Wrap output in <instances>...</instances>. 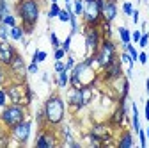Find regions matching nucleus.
I'll use <instances>...</instances> for the list:
<instances>
[{
    "label": "nucleus",
    "instance_id": "f257e3e1",
    "mask_svg": "<svg viewBox=\"0 0 149 148\" xmlns=\"http://www.w3.org/2000/svg\"><path fill=\"white\" fill-rule=\"evenodd\" d=\"M14 14L18 16L25 36L34 34L36 25L39 22V16H41V2L39 0H18L16 6H14Z\"/></svg>",
    "mask_w": 149,
    "mask_h": 148
},
{
    "label": "nucleus",
    "instance_id": "f03ea898",
    "mask_svg": "<svg viewBox=\"0 0 149 148\" xmlns=\"http://www.w3.org/2000/svg\"><path fill=\"white\" fill-rule=\"evenodd\" d=\"M66 109H68L66 100L59 93H52L45 100V104H43L45 118H46V127H52V128L57 130V127L61 123H64V120H66Z\"/></svg>",
    "mask_w": 149,
    "mask_h": 148
},
{
    "label": "nucleus",
    "instance_id": "7ed1b4c3",
    "mask_svg": "<svg viewBox=\"0 0 149 148\" xmlns=\"http://www.w3.org/2000/svg\"><path fill=\"white\" fill-rule=\"evenodd\" d=\"M100 82V73L96 68H92L91 64H87L85 61H80L74 64V68L69 71V87L80 89L85 86L96 87V84Z\"/></svg>",
    "mask_w": 149,
    "mask_h": 148
},
{
    "label": "nucleus",
    "instance_id": "20e7f679",
    "mask_svg": "<svg viewBox=\"0 0 149 148\" xmlns=\"http://www.w3.org/2000/svg\"><path fill=\"white\" fill-rule=\"evenodd\" d=\"M92 98H94V87H91V86H85V87H80V89L69 87L66 104L69 105V109L73 113H78V111L85 109L92 102Z\"/></svg>",
    "mask_w": 149,
    "mask_h": 148
},
{
    "label": "nucleus",
    "instance_id": "39448f33",
    "mask_svg": "<svg viewBox=\"0 0 149 148\" xmlns=\"http://www.w3.org/2000/svg\"><path fill=\"white\" fill-rule=\"evenodd\" d=\"M25 118H27L25 104H7L6 107H2V113H0V125L6 128H11Z\"/></svg>",
    "mask_w": 149,
    "mask_h": 148
},
{
    "label": "nucleus",
    "instance_id": "423d86ee",
    "mask_svg": "<svg viewBox=\"0 0 149 148\" xmlns=\"http://www.w3.org/2000/svg\"><path fill=\"white\" fill-rule=\"evenodd\" d=\"M94 57H96V63H98V68H100V70H103L107 64H110L116 57H119L116 41L112 39V38H103V41H101L98 52L94 54Z\"/></svg>",
    "mask_w": 149,
    "mask_h": 148
},
{
    "label": "nucleus",
    "instance_id": "0eeeda50",
    "mask_svg": "<svg viewBox=\"0 0 149 148\" xmlns=\"http://www.w3.org/2000/svg\"><path fill=\"white\" fill-rule=\"evenodd\" d=\"M105 0H85V6H84V25L89 27H100L101 20V6H103Z\"/></svg>",
    "mask_w": 149,
    "mask_h": 148
},
{
    "label": "nucleus",
    "instance_id": "6e6552de",
    "mask_svg": "<svg viewBox=\"0 0 149 148\" xmlns=\"http://www.w3.org/2000/svg\"><path fill=\"white\" fill-rule=\"evenodd\" d=\"M30 136H32V120L29 118L22 120L20 123H16L14 127L9 128V137L18 144H27Z\"/></svg>",
    "mask_w": 149,
    "mask_h": 148
},
{
    "label": "nucleus",
    "instance_id": "1a4fd4ad",
    "mask_svg": "<svg viewBox=\"0 0 149 148\" xmlns=\"http://www.w3.org/2000/svg\"><path fill=\"white\" fill-rule=\"evenodd\" d=\"M82 32H84V41H85V50L87 55L89 54H96L101 41H103V34L100 30V27H89V25H82Z\"/></svg>",
    "mask_w": 149,
    "mask_h": 148
},
{
    "label": "nucleus",
    "instance_id": "9d476101",
    "mask_svg": "<svg viewBox=\"0 0 149 148\" xmlns=\"http://www.w3.org/2000/svg\"><path fill=\"white\" fill-rule=\"evenodd\" d=\"M123 75V63L119 57H116L110 64H107L103 70H100V80L105 84H114L116 80H121Z\"/></svg>",
    "mask_w": 149,
    "mask_h": 148
},
{
    "label": "nucleus",
    "instance_id": "9b49d317",
    "mask_svg": "<svg viewBox=\"0 0 149 148\" xmlns=\"http://www.w3.org/2000/svg\"><path fill=\"white\" fill-rule=\"evenodd\" d=\"M34 144L36 148H53V146L61 144V139H59V134L55 132V128L45 127V128H39Z\"/></svg>",
    "mask_w": 149,
    "mask_h": 148
},
{
    "label": "nucleus",
    "instance_id": "f8f14e48",
    "mask_svg": "<svg viewBox=\"0 0 149 148\" xmlns=\"http://www.w3.org/2000/svg\"><path fill=\"white\" fill-rule=\"evenodd\" d=\"M4 87H6V93H7V98H9L11 104H25V82L11 80Z\"/></svg>",
    "mask_w": 149,
    "mask_h": 148
},
{
    "label": "nucleus",
    "instance_id": "ddd939ff",
    "mask_svg": "<svg viewBox=\"0 0 149 148\" xmlns=\"http://www.w3.org/2000/svg\"><path fill=\"white\" fill-rule=\"evenodd\" d=\"M11 75H13V80H22V82H27L25 77H27V63L23 59V55L18 52L14 55V59L11 61V64L7 66Z\"/></svg>",
    "mask_w": 149,
    "mask_h": 148
},
{
    "label": "nucleus",
    "instance_id": "4468645a",
    "mask_svg": "<svg viewBox=\"0 0 149 148\" xmlns=\"http://www.w3.org/2000/svg\"><path fill=\"white\" fill-rule=\"evenodd\" d=\"M92 134H96L103 144H112L114 143V128L108 125V121H100V123H94L91 128Z\"/></svg>",
    "mask_w": 149,
    "mask_h": 148
},
{
    "label": "nucleus",
    "instance_id": "2eb2a0df",
    "mask_svg": "<svg viewBox=\"0 0 149 148\" xmlns=\"http://www.w3.org/2000/svg\"><path fill=\"white\" fill-rule=\"evenodd\" d=\"M119 14V7L116 0H105L103 6H101V20L108 22V23H114V20Z\"/></svg>",
    "mask_w": 149,
    "mask_h": 148
},
{
    "label": "nucleus",
    "instance_id": "dca6fc26",
    "mask_svg": "<svg viewBox=\"0 0 149 148\" xmlns=\"http://www.w3.org/2000/svg\"><path fill=\"white\" fill-rule=\"evenodd\" d=\"M16 54H18V50L11 41H0V64L9 66Z\"/></svg>",
    "mask_w": 149,
    "mask_h": 148
},
{
    "label": "nucleus",
    "instance_id": "f3484780",
    "mask_svg": "<svg viewBox=\"0 0 149 148\" xmlns=\"http://www.w3.org/2000/svg\"><path fill=\"white\" fill-rule=\"evenodd\" d=\"M124 121H128L126 111H124L121 105H116V109L112 111V114L108 116V125H110L112 128H123V127H124Z\"/></svg>",
    "mask_w": 149,
    "mask_h": 148
},
{
    "label": "nucleus",
    "instance_id": "a211bd4d",
    "mask_svg": "<svg viewBox=\"0 0 149 148\" xmlns=\"http://www.w3.org/2000/svg\"><path fill=\"white\" fill-rule=\"evenodd\" d=\"M117 148H132L135 146V137H133V132L128 130V128H123L121 134H119V139L116 141Z\"/></svg>",
    "mask_w": 149,
    "mask_h": 148
},
{
    "label": "nucleus",
    "instance_id": "6ab92c4d",
    "mask_svg": "<svg viewBox=\"0 0 149 148\" xmlns=\"http://www.w3.org/2000/svg\"><path fill=\"white\" fill-rule=\"evenodd\" d=\"M132 128H133V132L137 134L140 128H142V125H140V113H139V107H137V104L135 102H132Z\"/></svg>",
    "mask_w": 149,
    "mask_h": 148
},
{
    "label": "nucleus",
    "instance_id": "aec40b11",
    "mask_svg": "<svg viewBox=\"0 0 149 148\" xmlns=\"http://www.w3.org/2000/svg\"><path fill=\"white\" fill-rule=\"evenodd\" d=\"M55 84H57L59 89H66V87H69V71L64 70V71L57 73V75H55Z\"/></svg>",
    "mask_w": 149,
    "mask_h": 148
},
{
    "label": "nucleus",
    "instance_id": "412c9836",
    "mask_svg": "<svg viewBox=\"0 0 149 148\" xmlns=\"http://www.w3.org/2000/svg\"><path fill=\"white\" fill-rule=\"evenodd\" d=\"M23 36H25V30H23L22 23H18V25H14V27L9 29V38H11V41H22Z\"/></svg>",
    "mask_w": 149,
    "mask_h": 148
},
{
    "label": "nucleus",
    "instance_id": "4be33fe9",
    "mask_svg": "<svg viewBox=\"0 0 149 148\" xmlns=\"http://www.w3.org/2000/svg\"><path fill=\"white\" fill-rule=\"evenodd\" d=\"M117 34H119V39H121V45H128V43H132V30H130L128 27L121 25L117 29Z\"/></svg>",
    "mask_w": 149,
    "mask_h": 148
},
{
    "label": "nucleus",
    "instance_id": "5701e85b",
    "mask_svg": "<svg viewBox=\"0 0 149 148\" xmlns=\"http://www.w3.org/2000/svg\"><path fill=\"white\" fill-rule=\"evenodd\" d=\"M11 80H13V75H11L9 68H7V66H4V64H0V87L7 86Z\"/></svg>",
    "mask_w": 149,
    "mask_h": 148
},
{
    "label": "nucleus",
    "instance_id": "b1692460",
    "mask_svg": "<svg viewBox=\"0 0 149 148\" xmlns=\"http://www.w3.org/2000/svg\"><path fill=\"white\" fill-rule=\"evenodd\" d=\"M46 57H48V52H45V50H34V54H32V63H45L46 61Z\"/></svg>",
    "mask_w": 149,
    "mask_h": 148
},
{
    "label": "nucleus",
    "instance_id": "393cba45",
    "mask_svg": "<svg viewBox=\"0 0 149 148\" xmlns=\"http://www.w3.org/2000/svg\"><path fill=\"white\" fill-rule=\"evenodd\" d=\"M61 6L59 2H50V9H48V20H53V18H57L59 13H61Z\"/></svg>",
    "mask_w": 149,
    "mask_h": 148
},
{
    "label": "nucleus",
    "instance_id": "a878e982",
    "mask_svg": "<svg viewBox=\"0 0 149 148\" xmlns=\"http://www.w3.org/2000/svg\"><path fill=\"white\" fill-rule=\"evenodd\" d=\"M123 50H126L130 55H132V59L137 63V59H139V50H137L135 43H128V45H123Z\"/></svg>",
    "mask_w": 149,
    "mask_h": 148
},
{
    "label": "nucleus",
    "instance_id": "bb28decb",
    "mask_svg": "<svg viewBox=\"0 0 149 148\" xmlns=\"http://www.w3.org/2000/svg\"><path fill=\"white\" fill-rule=\"evenodd\" d=\"M36 123H37V127H39V128H45V127H46V118H45L43 107L37 109V113H36Z\"/></svg>",
    "mask_w": 149,
    "mask_h": 148
},
{
    "label": "nucleus",
    "instance_id": "cd10ccee",
    "mask_svg": "<svg viewBox=\"0 0 149 148\" xmlns=\"http://www.w3.org/2000/svg\"><path fill=\"white\" fill-rule=\"evenodd\" d=\"M85 139L89 141V144H91V146H103L101 139H100L96 134H92V132H87V134H85Z\"/></svg>",
    "mask_w": 149,
    "mask_h": 148
},
{
    "label": "nucleus",
    "instance_id": "c85d7f7f",
    "mask_svg": "<svg viewBox=\"0 0 149 148\" xmlns=\"http://www.w3.org/2000/svg\"><path fill=\"white\" fill-rule=\"evenodd\" d=\"M100 30H101V34H103V38H112V23L101 22V23H100Z\"/></svg>",
    "mask_w": 149,
    "mask_h": 148
},
{
    "label": "nucleus",
    "instance_id": "c756f323",
    "mask_svg": "<svg viewBox=\"0 0 149 148\" xmlns=\"http://www.w3.org/2000/svg\"><path fill=\"white\" fill-rule=\"evenodd\" d=\"M9 29L11 27H7L4 22H0V41H11V38H9Z\"/></svg>",
    "mask_w": 149,
    "mask_h": 148
},
{
    "label": "nucleus",
    "instance_id": "7c9ffc66",
    "mask_svg": "<svg viewBox=\"0 0 149 148\" xmlns=\"http://www.w3.org/2000/svg\"><path fill=\"white\" fill-rule=\"evenodd\" d=\"M84 6H85V0H73V11L77 16L84 14Z\"/></svg>",
    "mask_w": 149,
    "mask_h": 148
},
{
    "label": "nucleus",
    "instance_id": "2f4dec72",
    "mask_svg": "<svg viewBox=\"0 0 149 148\" xmlns=\"http://www.w3.org/2000/svg\"><path fill=\"white\" fill-rule=\"evenodd\" d=\"M32 102H34V91H32L30 84L25 82V104H27V107H29Z\"/></svg>",
    "mask_w": 149,
    "mask_h": 148
},
{
    "label": "nucleus",
    "instance_id": "473e14b6",
    "mask_svg": "<svg viewBox=\"0 0 149 148\" xmlns=\"http://www.w3.org/2000/svg\"><path fill=\"white\" fill-rule=\"evenodd\" d=\"M2 22H4L7 27H14V25H18V16H16V14H13V13H9Z\"/></svg>",
    "mask_w": 149,
    "mask_h": 148
},
{
    "label": "nucleus",
    "instance_id": "72a5a7b5",
    "mask_svg": "<svg viewBox=\"0 0 149 148\" xmlns=\"http://www.w3.org/2000/svg\"><path fill=\"white\" fill-rule=\"evenodd\" d=\"M71 41H73V36H71V34H68V36H66V39L61 43V48H62L66 54H69V52H71Z\"/></svg>",
    "mask_w": 149,
    "mask_h": 148
},
{
    "label": "nucleus",
    "instance_id": "f704fd0d",
    "mask_svg": "<svg viewBox=\"0 0 149 148\" xmlns=\"http://www.w3.org/2000/svg\"><path fill=\"white\" fill-rule=\"evenodd\" d=\"M48 38H50V43H52V48H59V47H61V43H62V41L59 39V36H57V34H55L53 30H52V32L48 34Z\"/></svg>",
    "mask_w": 149,
    "mask_h": 148
},
{
    "label": "nucleus",
    "instance_id": "c9c22d12",
    "mask_svg": "<svg viewBox=\"0 0 149 148\" xmlns=\"http://www.w3.org/2000/svg\"><path fill=\"white\" fill-rule=\"evenodd\" d=\"M66 55H68V54H66L61 47H59V48H53V59H55V61H64Z\"/></svg>",
    "mask_w": 149,
    "mask_h": 148
},
{
    "label": "nucleus",
    "instance_id": "e433bc0d",
    "mask_svg": "<svg viewBox=\"0 0 149 148\" xmlns=\"http://www.w3.org/2000/svg\"><path fill=\"white\" fill-rule=\"evenodd\" d=\"M64 63H66V70H68V71H71V70L74 68V64H77V61H74V57L71 55V52H69V54L66 55V61H64Z\"/></svg>",
    "mask_w": 149,
    "mask_h": 148
},
{
    "label": "nucleus",
    "instance_id": "4c0bfd02",
    "mask_svg": "<svg viewBox=\"0 0 149 148\" xmlns=\"http://www.w3.org/2000/svg\"><path fill=\"white\" fill-rule=\"evenodd\" d=\"M142 50L144 48H147V45H149V32H142V36H140V41L137 43Z\"/></svg>",
    "mask_w": 149,
    "mask_h": 148
},
{
    "label": "nucleus",
    "instance_id": "58836bf2",
    "mask_svg": "<svg viewBox=\"0 0 149 148\" xmlns=\"http://www.w3.org/2000/svg\"><path fill=\"white\" fill-rule=\"evenodd\" d=\"M37 71H39V64H37V63H29L27 64V73H29V75H36V73Z\"/></svg>",
    "mask_w": 149,
    "mask_h": 148
},
{
    "label": "nucleus",
    "instance_id": "ea45409f",
    "mask_svg": "<svg viewBox=\"0 0 149 148\" xmlns=\"http://www.w3.org/2000/svg\"><path fill=\"white\" fill-rule=\"evenodd\" d=\"M9 102L7 98V93H6V87H0V107H6Z\"/></svg>",
    "mask_w": 149,
    "mask_h": 148
},
{
    "label": "nucleus",
    "instance_id": "a19ab883",
    "mask_svg": "<svg viewBox=\"0 0 149 148\" xmlns=\"http://www.w3.org/2000/svg\"><path fill=\"white\" fill-rule=\"evenodd\" d=\"M133 4L132 2H123V13L126 14V16H132V13H133Z\"/></svg>",
    "mask_w": 149,
    "mask_h": 148
},
{
    "label": "nucleus",
    "instance_id": "79ce46f5",
    "mask_svg": "<svg viewBox=\"0 0 149 148\" xmlns=\"http://www.w3.org/2000/svg\"><path fill=\"white\" fill-rule=\"evenodd\" d=\"M137 136H139L140 146H142V148H146V146H147V137H146V130H144V128H140V130L137 132Z\"/></svg>",
    "mask_w": 149,
    "mask_h": 148
},
{
    "label": "nucleus",
    "instance_id": "37998d69",
    "mask_svg": "<svg viewBox=\"0 0 149 148\" xmlns=\"http://www.w3.org/2000/svg\"><path fill=\"white\" fill-rule=\"evenodd\" d=\"M53 70H55V73L64 71V70H66V63H64V61H55V63H53Z\"/></svg>",
    "mask_w": 149,
    "mask_h": 148
},
{
    "label": "nucleus",
    "instance_id": "c03bdc74",
    "mask_svg": "<svg viewBox=\"0 0 149 148\" xmlns=\"http://www.w3.org/2000/svg\"><path fill=\"white\" fill-rule=\"evenodd\" d=\"M140 36H142V30H133V32H132V43L137 45V43L140 41Z\"/></svg>",
    "mask_w": 149,
    "mask_h": 148
},
{
    "label": "nucleus",
    "instance_id": "a18cd8bd",
    "mask_svg": "<svg viewBox=\"0 0 149 148\" xmlns=\"http://www.w3.org/2000/svg\"><path fill=\"white\" fill-rule=\"evenodd\" d=\"M140 64H147V52H139V59H137Z\"/></svg>",
    "mask_w": 149,
    "mask_h": 148
},
{
    "label": "nucleus",
    "instance_id": "49530a36",
    "mask_svg": "<svg viewBox=\"0 0 149 148\" xmlns=\"http://www.w3.org/2000/svg\"><path fill=\"white\" fill-rule=\"evenodd\" d=\"M132 22H133L135 25L140 22V13H139V9H133V13H132Z\"/></svg>",
    "mask_w": 149,
    "mask_h": 148
},
{
    "label": "nucleus",
    "instance_id": "de8ad7c7",
    "mask_svg": "<svg viewBox=\"0 0 149 148\" xmlns=\"http://www.w3.org/2000/svg\"><path fill=\"white\" fill-rule=\"evenodd\" d=\"M144 118H146V121H149V100L144 105Z\"/></svg>",
    "mask_w": 149,
    "mask_h": 148
},
{
    "label": "nucleus",
    "instance_id": "09e8293b",
    "mask_svg": "<svg viewBox=\"0 0 149 148\" xmlns=\"http://www.w3.org/2000/svg\"><path fill=\"white\" fill-rule=\"evenodd\" d=\"M41 79H43V82H48V80H50V79H48V73H46V71L43 73V77H41Z\"/></svg>",
    "mask_w": 149,
    "mask_h": 148
},
{
    "label": "nucleus",
    "instance_id": "8fccbe9b",
    "mask_svg": "<svg viewBox=\"0 0 149 148\" xmlns=\"http://www.w3.org/2000/svg\"><path fill=\"white\" fill-rule=\"evenodd\" d=\"M146 93L149 95V79H146Z\"/></svg>",
    "mask_w": 149,
    "mask_h": 148
},
{
    "label": "nucleus",
    "instance_id": "3c124183",
    "mask_svg": "<svg viewBox=\"0 0 149 148\" xmlns=\"http://www.w3.org/2000/svg\"><path fill=\"white\" fill-rule=\"evenodd\" d=\"M146 137H147V141H149V125H147V128H146Z\"/></svg>",
    "mask_w": 149,
    "mask_h": 148
},
{
    "label": "nucleus",
    "instance_id": "603ef678",
    "mask_svg": "<svg viewBox=\"0 0 149 148\" xmlns=\"http://www.w3.org/2000/svg\"><path fill=\"white\" fill-rule=\"evenodd\" d=\"M147 64H149V52H147Z\"/></svg>",
    "mask_w": 149,
    "mask_h": 148
},
{
    "label": "nucleus",
    "instance_id": "864d4df0",
    "mask_svg": "<svg viewBox=\"0 0 149 148\" xmlns=\"http://www.w3.org/2000/svg\"><path fill=\"white\" fill-rule=\"evenodd\" d=\"M50 2H59V0H50Z\"/></svg>",
    "mask_w": 149,
    "mask_h": 148
},
{
    "label": "nucleus",
    "instance_id": "5fc2aeb1",
    "mask_svg": "<svg viewBox=\"0 0 149 148\" xmlns=\"http://www.w3.org/2000/svg\"><path fill=\"white\" fill-rule=\"evenodd\" d=\"M64 2H73V0H64Z\"/></svg>",
    "mask_w": 149,
    "mask_h": 148
},
{
    "label": "nucleus",
    "instance_id": "6e6d98bb",
    "mask_svg": "<svg viewBox=\"0 0 149 148\" xmlns=\"http://www.w3.org/2000/svg\"><path fill=\"white\" fill-rule=\"evenodd\" d=\"M144 2H146V0H144Z\"/></svg>",
    "mask_w": 149,
    "mask_h": 148
},
{
    "label": "nucleus",
    "instance_id": "4d7b16f0",
    "mask_svg": "<svg viewBox=\"0 0 149 148\" xmlns=\"http://www.w3.org/2000/svg\"><path fill=\"white\" fill-rule=\"evenodd\" d=\"M116 2H117V0H116Z\"/></svg>",
    "mask_w": 149,
    "mask_h": 148
},
{
    "label": "nucleus",
    "instance_id": "13d9d810",
    "mask_svg": "<svg viewBox=\"0 0 149 148\" xmlns=\"http://www.w3.org/2000/svg\"><path fill=\"white\" fill-rule=\"evenodd\" d=\"M147 32H149V30H147Z\"/></svg>",
    "mask_w": 149,
    "mask_h": 148
}]
</instances>
